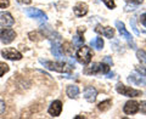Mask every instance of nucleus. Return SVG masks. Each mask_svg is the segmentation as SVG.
Returning <instances> with one entry per match:
<instances>
[{"label":"nucleus","mask_w":146,"mask_h":119,"mask_svg":"<svg viewBox=\"0 0 146 119\" xmlns=\"http://www.w3.org/2000/svg\"><path fill=\"white\" fill-rule=\"evenodd\" d=\"M39 62L49 71H55L58 73H65V72H70L72 71V68H74L73 65H67L65 62H51V61H46V60L40 58Z\"/></svg>","instance_id":"f257e3e1"},{"label":"nucleus","mask_w":146,"mask_h":119,"mask_svg":"<svg viewBox=\"0 0 146 119\" xmlns=\"http://www.w3.org/2000/svg\"><path fill=\"white\" fill-rule=\"evenodd\" d=\"M76 57L78 60V62L82 63V65H89L91 61V57H93V51L89 46H85V45H82V46L78 49V51L76 54Z\"/></svg>","instance_id":"f03ea898"},{"label":"nucleus","mask_w":146,"mask_h":119,"mask_svg":"<svg viewBox=\"0 0 146 119\" xmlns=\"http://www.w3.org/2000/svg\"><path fill=\"white\" fill-rule=\"evenodd\" d=\"M110 72V65L105 62H96L93 63L90 67H86L84 69V74H107Z\"/></svg>","instance_id":"7ed1b4c3"},{"label":"nucleus","mask_w":146,"mask_h":119,"mask_svg":"<svg viewBox=\"0 0 146 119\" xmlns=\"http://www.w3.org/2000/svg\"><path fill=\"white\" fill-rule=\"evenodd\" d=\"M116 90L117 93L122 94L123 96H127V97H138V96H141V90H136L131 86H125L122 83H118L116 85Z\"/></svg>","instance_id":"20e7f679"},{"label":"nucleus","mask_w":146,"mask_h":119,"mask_svg":"<svg viewBox=\"0 0 146 119\" xmlns=\"http://www.w3.org/2000/svg\"><path fill=\"white\" fill-rule=\"evenodd\" d=\"M1 56L6 60H10V61H20L22 58V54L20 51H17L16 49L7 48L1 51Z\"/></svg>","instance_id":"39448f33"},{"label":"nucleus","mask_w":146,"mask_h":119,"mask_svg":"<svg viewBox=\"0 0 146 119\" xmlns=\"http://www.w3.org/2000/svg\"><path fill=\"white\" fill-rule=\"evenodd\" d=\"M16 38V33L15 30H12L10 28H4L0 30V40L4 44H10L12 43Z\"/></svg>","instance_id":"423d86ee"},{"label":"nucleus","mask_w":146,"mask_h":119,"mask_svg":"<svg viewBox=\"0 0 146 119\" xmlns=\"http://www.w3.org/2000/svg\"><path fill=\"white\" fill-rule=\"evenodd\" d=\"M116 28L118 29V32H119V34L123 36V38H125L128 42H129V44L130 45H133V49H135L136 48V45L133 43V38H131V35H130V33L127 30V28H125V26H124V23L123 22H121V21H116Z\"/></svg>","instance_id":"0eeeda50"},{"label":"nucleus","mask_w":146,"mask_h":119,"mask_svg":"<svg viewBox=\"0 0 146 119\" xmlns=\"http://www.w3.org/2000/svg\"><path fill=\"white\" fill-rule=\"evenodd\" d=\"M26 13L28 17L35 18V20H39V21H46L48 18V16L42 10H39V9H27Z\"/></svg>","instance_id":"6e6552de"},{"label":"nucleus","mask_w":146,"mask_h":119,"mask_svg":"<svg viewBox=\"0 0 146 119\" xmlns=\"http://www.w3.org/2000/svg\"><path fill=\"white\" fill-rule=\"evenodd\" d=\"M15 23V20L10 12L3 11L0 12V26L1 27H11Z\"/></svg>","instance_id":"1a4fd4ad"},{"label":"nucleus","mask_w":146,"mask_h":119,"mask_svg":"<svg viewBox=\"0 0 146 119\" xmlns=\"http://www.w3.org/2000/svg\"><path fill=\"white\" fill-rule=\"evenodd\" d=\"M98 97V90L94 88V86H86L84 89V99L88 102H95Z\"/></svg>","instance_id":"9d476101"},{"label":"nucleus","mask_w":146,"mask_h":119,"mask_svg":"<svg viewBox=\"0 0 146 119\" xmlns=\"http://www.w3.org/2000/svg\"><path fill=\"white\" fill-rule=\"evenodd\" d=\"M49 114L51 117H58L62 112V102L56 100V101H54L51 104H50V107L48 109Z\"/></svg>","instance_id":"9b49d317"},{"label":"nucleus","mask_w":146,"mask_h":119,"mask_svg":"<svg viewBox=\"0 0 146 119\" xmlns=\"http://www.w3.org/2000/svg\"><path fill=\"white\" fill-rule=\"evenodd\" d=\"M95 32H96L98 34H102L105 35L106 38L108 39H112L113 35H115V29L112 28V27H102L101 24H98L96 28H95Z\"/></svg>","instance_id":"f8f14e48"},{"label":"nucleus","mask_w":146,"mask_h":119,"mask_svg":"<svg viewBox=\"0 0 146 119\" xmlns=\"http://www.w3.org/2000/svg\"><path fill=\"white\" fill-rule=\"evenodd\" d=\"M123 111L125 114H135L139 111V103L136 101H128L123 107Z\"/></svg>","instance_id":"ddd939ff"},{"label":"nucleus","mask_w":146,"mask_h":119,"mask_svg":"<svg viewBox=\"0 0 146 119\" xmlns=\"http://www.w3.org/2000/svg\"><path fill=\"white\" fill-rule=\"evenodd\" d=\"M88 5H86L85 3H78L77 5L73 7V11H74V13L78 17H83V16H85L86 13H88Z\"/></svg>","instance_id":"4468645a"},{"label":"nucleus","mask_w":146,"mask_h":119,"mask_svg":"<svg viewBox=\"0 0 146 119\" xmlns=\"http://www.w3.org/2000/svg\"><path fill=\"white\" fill-rule=\"evenodd\" d=\"M128 80H129V83L136 84V85H145L146 84L145 75H140V74H136V73L130 74V77L128 78Z\"/></svg>","instance_id":"2eb2a0df"},{"label":"nucleus","mask_w":146,"mask_h":119,"mask_svg":"<svg viewBox=\"0 0 146 119\" xmlns=\"http://www.w3.org/2000/svg\"><path fill=\"white\" fill-rule=\"evenodd\" d=\"M67 96L70 99H77L79 96V88L77 85H70L66 90Z\"/></svg>","instance_id":"dca6fc26"},{"label":"nucleus","mask_w":146,"mask_h":119,"mask_svg":"<svg viewBox=\"0 0 146 119\" xmlns=\"http://www.w3.org/2000/svg\"><path fill=\"white\" fill-rule=\"evenodd\" d=\"M51 52H52L54 56L57 57V58H62V56H63L62 49H61V46H60V44H58V43H54V44H52Z\"/></svg>","instance_id":"f3484780"},{"label":"nucleus","mask_w":146,"mask_h":119,"mask_svg":"<svg viewBox=\"0 0 146 119\" xmlns=\"http://www.w3.org/2000/svg\"><path fill=\"white\" fill-rule=\"evenodd\" d=\"M61 49H62V52L63 54H66V55H68V56H72L73 55V51H74V48H73V45L71 44V43H63V45L61 46Z\"/></svg>","instance_id":"a211bd4d"},{"label":"nucleus","mask_w":146,"mask_h":119,"mask_svg":"<svg viewBox=\"0 0 146 119\" xmlns=\"http://www.w3.org/2000/svg\"><path fill=\"white\" fill-rule=\"evenodd\" d=\"M91 46L95 48L96 50H101L104 48V40H102V38H95L94 40H91Z\"/></svg>","instance_id":"6ab92c4d"},{"label":"nucleus","mask_w":146,"mask_h":119,"mask_svg":"<svg viewBox=\"0 0 146 119\" xmlns=\"http://www.w3.org/2000/svg\"><path fill=\"white\" fill-rule=\"evenodd\" d=\"M111 104H112V101H111V100H105V101H102V102H100V103H99L98 108L100 109V111L105 112V111H107V109L111 107Z\"/></svg>","instance_id":"aec40b11"},{"label":"nucleus","mask_w":146,"mask_h":119,"mask_svg":"<svg viewBox=\"0 0 146 119\" xmlns=\"http://www.w3.org/2000/svg\"><path fill=\"white\" fill-rule=\"evenodd\" d=\"M136 57L141 62V65H146V51L145 50H138L136 51Z\"/></svg>","instance_id":"412c9836"},{"label":"nucleus","mask_w":146,"mask_h":119,"mask_svg":"<svg viewBox=\"0 0 146 119\" xmlns=\"http://www.w3.org/2000/svg\"><path fill=\"white\" fill-rule=\"evenodd\" d=\"M83 44H84V38L80 35V33L73 36V45H76V46H82Z\"/></svg>","instance_id":"4be33fe9"},{"label":"nucleus","mask_w":146,"mask_h":119,"mask_svg":"<svg viewBox=\"0 0 146 119\" xmlns=\"http://www.w3.org/2000/svg\"><path fill=\"white\" fill-rule=\"evenodd\" d=\"M42 38H43V35L40 33H38V32H31L29 33V39L32 42H39Z\"/></svg>","instance_id":"5701e85b"},{"label":"nucleus","mask_w":146,"mask_h":119,"mask_svg":"<svg viewBox=\"0 0 146 119\" xmlns=\"http://www.w3.org/2000/svg\"><path fill=\"white\" fill-rule=\"evenodd\" d=\"M9 69H10V68H9V66L6 65V63L0 62V77H3L6 72H9Z\"/></svg>","instance_id":"b1692460"},{"label":"nucleus","mask_w":146,"mask_h":119,"mask_svg":"<svg viewBox=\"0 0 146 119\" xmlns=\"http://www.w3.org/2000/svg\"><path fill=\"white\" fill-rule=\"evenodd\" d=\"M101 1H102L108 9H115V7H116L115 0H101Z\"/></svg>","instance_id":"393cba45"},{"label":"nucleus","mask_w":146,"mask_h":119,"mask_svg":"<svg viewBox=\"0 0 146 119\" xmlns=\"http://www.w3.org/2000/svg\"><path fill=\"white\" fill-rule=\"evenodd\" d=\"M130 24H131V28H133L134 33L136 35H139V30H138V28H136V24H135V20H134V18H131V20H130Z\"/></svg>","instance_id":"a878e982"},{"label":"nucleus","mask_w":146,"mask_h":119,"mask_svg":"<svg viewBox=\"0 0 146 119\" xmlns=\"http://www.w3.org/2000/svg\"><path fill=\"white\" fill-rule=\"evenodd\" d=\"M10 5V0H0V9H5Z\"/></svg>","instance_id":"bb28decb"},{"label":"nucleus","mask_w":146,"mask_h":119,"mask_svg":"<svg viewBox=\"0 0 146 119\" xmlns=\"http://www.w3.org/2000/svg\"><path fill=\"white\" fill-rule=\"evenodd\" d=\"M139 109L146 114V101H141V103H139Z\"/></svg>","instance_id":"cd10ccee"},{"label":"nucleus","mask_w":146,"mask_h":119,"mask_svg":"<svg viewBox=\"0 0 146 119\" xmlns=\"http://www.w3.org/2000/svg\"><path fill=\"white\" fill-rule=\"evenodd\" d=\"M5 108H6L5 102H4L3 100H0V116H1V114H4V112H5Z\"/></svg>","instance_id":"c85d7f7f"},{"label":"nucleus","mask_w":146,"mask_h":119,"mask_svg":"<svg viewBox=\"0 0 146 119\" xmlns=\"http://www.w3.org/2000/svg\"><path fill=\"white\" fill-rule=\"evenodd\" d=\"M124 1L128 4H136V5H140V4H143L144 0H124Z\"/></svg>","instance_id":"c756f323"},{"label":"nucleus","mask_w":146,"mask_h":119,"mask_svg":"<svg viewBox=\"0 0 146 119\" xmlns=\"http://www.w3.org/2000/svg\"><path fill=\"white\" fill-rule=\"evenodd\" d=\"M140 22H141V24H144L146 27V13H143L140 16Z\"/></svg>","instance_id":"7c9ffc66"},{"label":"nucleus","mask_w":146,"mask_h":119,"mask_svg":"<svg viewBox=\"0 0 146 119\" xmlns=\"http://www.w3.org/2000/svg\"><path fill=\"white\" fill-rule=\"evenodd\" d=\"M136 71L140 72L141 74L146 77V68H144V67H136Z\"/></svg>","instance_id":"2f4dec72"},{"label":"nucleus","mask_w":146,"mask_h":119,"mask_svg":"<svg viewBox=\"0 0 146 119\" xmlns=\"http://www.w3.org/2000/svg\"><path fill=\"white\" fill-rule=\"evenodd\" d=\"M104 62H107L110 66H112V65H113V62H112V60H111V57H110V56H106V57H105V58H104Z\"/></svg>","instance_id":"473e14b6"}]
</instances>
